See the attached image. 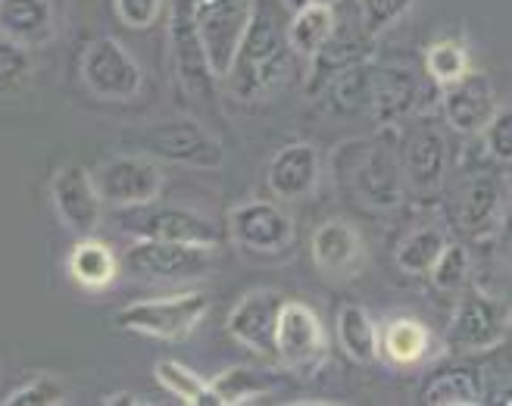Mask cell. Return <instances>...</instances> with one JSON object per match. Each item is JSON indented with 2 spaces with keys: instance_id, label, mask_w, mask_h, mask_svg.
<instances>
[{
  "instance_id": "1",
  "label": "cell",
  "mask_w": 512,
  "mask_h": 406,
  "mask_svg": "<svg viewBox=\"0 0 512 406\" xmlns=\"http://www.w3.org/2000/svg\"><path fill=\"white\" fill-rule=\"evenodd\" d=\"M288 10L281 0H253L244 38L235 50L225 82L238 100L256 104L269 100L291 79V44H288Z\"/></svg>"
},
{
  "instance_id": "2",
  "label": "cell",
  "mask_w": 512,
  "mask_h": 406,
  "mask_svg": "<svg viewBox=\"0 0 512 406\" xmlns=\"http://www.w3.org/2000/svg\"><path fill=\"white\" fill-rule=\"evenodd\" d=\"M384 135L372 138V141H360L363 150H356L350 157L347 144H341V150L350 157V163L341 169L338 166V182L341 188L347 185L356 197H360L366 207L372 210H394L403 200V166H400V154L394 141L388 138V129H381Z\"/></svg>"
},
{
  "instance_id": "3",
  "label": "cell",
  "mask_w": 512,
  "mask_h": 406,
  "mask_svg": "<svg viewBox=\"0 0 512 406\" xmlns=\"http://www.w3.org/2000/svg\"><path fill=\"white\" fill-rule=\"evenodd\" d=\"M210 313V297L203 291H182L169 297L132 300L116 313V325L153 341H185Z\"/></svg>"
},
{
  "instance_id": "4",
  "label": "cell",
  "mask_w": 512,
  "mask_h": 406,
  "mask_svg": "<svg viewBox=\"0 0 512 406\" xmlns=\"http://www.w3.org/2000/svg\"><path fill=\"white\" fill-rule=\"evenodd\" d=\"M119 266L125 269V275L138 278V282L175 285V282H185V278H197L203 272H210L213 247L135 238V244L122 253Z\"/></svg>"
},
{
  "instance_id": "5",
  "label": "cell",
  "mask_w": 512,
  "mask_h": 406,
  "mask_svg": "<svg viewBox=\"0 0 512 406\" xmlns=\"http://www.w3.org/2000/svg\"><path fill=\"white\" fill-rule=\"evenodd\" d=\"M141 150L153 160H166L188 169H219L225 163L222 141L194 119L150 122L141 132Z\"/></svg>"
},
{
  "instance_id": "6",
  "label": "cell",
  "mask_w": 512,
  "mask_h": 406,
  "mask_svg": "<svg viewBox=\"0 0 512 406\" xmlns=\"http://www.w3.org/2000/svg\"><path fill=\"white\" fill-rule=\"evenodd\" d=\"M253 0H191L194 29L216 82H225L244 38Z\"/></svg>"
},
{
  "instance_id": "7",
  "label": "cell",
  "mask_w": 512,
  "mask_h": 406,
  "mask_svg": "<svg viewBox=\"0 0 512 406\" xmlns=\"http://www.w3.org/2000/svg\"><path fill=\"white\" fill-rule=\"evenodd\" d=\"M506 338H509L506 303L484 291H469L456 303L444 344L453 353H459V357H475V353L497 350Z\"/></svg>"
},
{
  "instance_id": "8",
  "label": "cell",
  "mask_w": 512,
  "mask_h": 406,
  "mask_svg": "<svg viewBox=\"0 0 512 406\" xmlns=\"http://www.w3.org/2000/svg\"><path fill=\"white\" fill-rule=\"evenodd\" d=\"M91 175L104 207L113 210L150 207L166 188L163 166L147 154H119L107 163H100V169Z\"/></svg>"
},
{
  "instance_id": "9",
  "label": "cell",
  "mask_w": 512,
  "mask_h": 406,
  "mask_svg": "<svg viewBox=\"0 0 512 406\" xmlns=\"http://www.w3.org/2000/svg\"><path fill=\"white\" fill-rule=\"evenodd\" d=\"M82 82L85 88L107 104L135 100L144 88V69L116 38H94L82 57Z\"/></svg>"
},
{
  "instance_id": "10",
  "label": "cell",
  "mask_w": 512,
  "mask_h": 406,
  "mask_svg": "<svg viewBox=\"0 0 512 406\" xmlns=\"http://www.w3.org/2000/svg\"><path fill=\"white\" fill-rule=\"evenodd\" d=\"M228 238L250 257H281L291 250L297 225L272 200H244L228 210Z\"/></svg>"
},
{
  "instance_id": "11",
  "label": "cell",
  "mask_w": 512,
  "mask_h": 406,
  "mask_svg": "<svg viewBox=\"0 0 512 406\" xmlns=\"http://www.w3.org/2000/svg\"><path fill=\"white\" fill-rule=\"evenodd\" d=\"M328 357V338L322 319L300 300H285L275 325V360L300 375H313Z\"/></svg>"
},
{
  "instance_id": "12",
  "label": "cell",
  "mask_w": 512,
  "mask_h": 406,
  "mask_svg": "<svg viewBox=\"0 0 512 406\" xmlns=\"http://www.w3.org/2000/svg\"><path fill=\"white\" fill-rule=\"evenodd\" d=\"M169 50H172V66L178 75V85H182L194 100L210 104L216 79L210 72V63L203 57V47L194 29V16H191V0H172L169 7Z\"/></svg>"
},
{
  "instance_id": "13",
  "label": "cell",
  "mask_w": 512,
  "mask_h": 406,
  "mask_svg": "<svg viewBox=\"0 0 512 406\" xmlns=\"http://www.w3.org/2000/svg\"><path fill=\"white\" fill-rule=\"evenodd\" d=\"M50 203L60 222L79 238L94 235L104 222V200L97 194L94 175L82 163H66L50 179Z\"/></svg>"
},
{
  "instance_id": "14",
  "label": "cell",
  "mask_w": 512,
  "mask_h": 406,
  "mask_svg": "<svg viewBox=\"0 0 512 406\" xmlns=\"http://www.w3.org/2000/svg\"><path fill=\"white\" fill-rule=\"evenodd\" d=\"M285 297L272 288L247 291L225 319L228 335L260 360H275V325Z\"/></svg>"
},
{
  "instance_id": "15",
  "label": "cell",
  "mask_w": 512,
  "mask_h": 406,
  "mask_svg": "<svg viewBox=\"0 0 512 406\" xmlns=\"http://www.w3.org/2000/svg\"><path fill=\"white\" fill-rule=\"evenodd\" d=\"M400 166L406 185L428 194L444 185L447 175V135L438 122L422 119L413 125L400 150Z\"/></svg>"
},
{
  "instance_id": "16",
  "label": "cell",
  "mask_w": 512,
  "mask_h": 406,
  "mask_svg": "<svg viewBox=\"0 0 512 406\" xmlns=\"http://www.w3.org/2000/svg\"><path fill=\"white\" fill-rule=\"evenodd\" d=\"M135 238L153 241H175V244H197V247H216L222 241V228L216 219L200 213L194 207H160L150 210L141 219L128 225Z\"/></svg>"
},
{
  "instance_id": "17",
  "label": "cell",
  "mask_w": 512,
  "mask_h": 406,
  "mask_svg": "<svg viewBox=\"0 0 512 406\" xmlns=\"http://www.w3.org/2000/svg\"><path fill=\"white\" fill-rule=\"evenodd\" d=\"M322 179V157L313 144L294 141L278 147L266 166V185L278 200H303Z\"/></svg>"
},
{
  "instance_id": "18",
  "label": "cell",
  "mask_w": 512,
  "mask_h": 406,
  "mask_svg": "<svg viewBox=\"0 0 512 406\" xmlns=\"http://www.w3.org/2000/svg\"><path fill=\"white\" fill-rule=\"evenodd\" d=\"M497 110V91L488 75L466 72L463 79L444 88L441 94V113L450 129L463 135H478Z\"/></svg>"
},
{
  "instance_id": "19",
  "label": "cell",
  "mask_w": 512,
  "mask_h": 406,
  "mask_svg": "<svg viewBox=\"0 0 512 406\" xmlns=\"http://www.w3.org/2000/svg\"><path fill=\"white\" fill-rule=\"evenodd\" d=\"M310 257L328 278H353L363 266V235L350 219H325L310 238Z\"/></svg>"
},
{
  "instance_id": "20",
  "label": "cell",
  "mask_w": 512,
  "mask_h": 406,
  "mask_svg": "<svg viewBox=\"0 0 512 406\" xmlns=\"http://www.w3.org/2000/svg\"><path fill=\"white\" fill-rule=\"evenodd\" d=\"M372 35L366 32L363 19H356V25H341L335 22V32L328 35V41L319 47V54L310 60V75H306V94L319 97L325 91V85L335 79L338 72H344L347 66L360 63L369 57V47H372Z\"/></svg>"
},
{
  "instance_id": "21",
  "label": "cell",
  "mask_w": 512,
  "mask_h": 406,
  "mask_svg": "<svg viewBox=\"0 0 512 406\" xmlns=\"http://www.w3.org/2000/svg\"><path fill=\"white\" fill-rule=\"evenodd\" d=\"M422 85L406 66H388L375 69L372 75V104L369 113L381 129H394L406 116L419 110Z\"/></svg>"
},
{
  "instance_id": "22",
  "label": "cell",
  "mask_w": 512,
  "mask_h": 406,
  "mask_svg": "<svg viewBox=\"0 0 512 406\" xmlns=\"http://www.w3.org/2000/svg\"><path fill=\"white\" fill-rule=\"evenodd\" d=\"M506 203L503 179L494 172H475L472 179L459 191V225L469 235H488L497 228L500 213Z\"/></svg>"
},
{
  "instance_id": "23",
  "label": "cell",
  "mask_w": 512,
  "mask_h": 406,
  "mask_svg": "<svg viewBox=\"0 0 512 406\" xmlns=\"http://www.w3.org/2000/svg\"><path fill=\"white\" fill-rule=\"evenodd\" d=\"M54 29L50 0H0V38L32 50L54 38Z\"/></svg>"
},
{
  "instance_id": "24",
  "label": "cell",
  "mask_w": 512,
  "mask_h": 406,
  "mask_svg": "<svg viewBox=\"0 0 512 406\" xmlns=\"http://www.w3.org/2000/svg\"><path fill=\"white\" fill-rule=\"evenodd\" d=\"M434 335L431 328L416 316H394L384 322L378 332V357H384L391 366H419L431 357Z\"/></svg>"
},
{
  "instance_id": "25",
  "label": "cell",
  "mask_w": 512,
  "mask_h": 406,
  "mask_svg": "<svg viewBox=\"0 0 512 406\" xmlns=\"http://www.w3.org/2000/svg\"><path fill=\"white\" fill-rule=\"evenodd\" d=\"M66 269H69V278L79 288L104 291V288H110L116 282L119 257L104 241H97L94 235H88V238H79V244L69 250Z\"/></svg>"
},
{
  "instance_id": "26",
  "label": "cell",
  "mask_w": 512,
  "mask_h": 406,
  "mask_svg": "<svg viewBox=\"0 0 512 406\" xmlns=\"http://www.w3.org/2000/svg\"><path fill=\"white\" fill-rule=\"evenodd\" d=\"M484 375L475 366H450L422 388L425 406H478L484 403Z\"/></svg>"
},
{
  "instance_id": "27",
  "label": "cell",
  "mask_w": 512,
  "mask_h": 406,
  "mask_svg": "<svg viewBox=\"0 0 512 406\" xmlns=\"http://www.w3.org/2000/svg\"><path fill=\"white\" fill-rule=\"evenodd\" d=\"M335 7H322V4H303L300 10L288 13V44H291V54L310 63L319 47L328 41V35L335 32Z\"/></svg>"
},
{
  "instance_id": "28",
  "label": "cell",
  "mask_w": 512,
  "mask_h": 406,
  "mask_svg": "<svg viewBox=\"0 0 512 406\" xmlns=\"http://www.w3.org/2000/svg\"><path fill=\"white\" fill-rule=\"evenodd\" d=\"M372 75L375 69L369 66V60H360L347 66L344 72H338L335 79L325 85V104L335 116H360L369 113L372 104Z\"/></svg>"
},
{
  "instance_id": "29",
  "label": "cell",
  "mask_w": 512,
  "mask_h": 406,
  "mask_svg": "<svg viewBox=\"0 0 512 406\" xmlns=\"http://www.w3.org/2000/svg\"><path fill=\"white\" fill-rule=\"evenodd\" d=\"M338 344L347 353V360L356 366H369L378 360V325L372 313L360 303H344L338 310Z\"/></svg>"
},
{
  "instance_id": "30",
  "label": "cell",
  "mask_w": 512,
  "mask_h": 406,
  "mask_svg": "<svg viewBox=\"0 0 512 406\" xmlns=\"http://www.w3.org/2000/svg\"><path fill=\"white\" fill-rule=\"evenodd\" d=\"M447 232L438 225H422L413 228L394 250V263L400 272L406 275H428V269L434 266V260L441 257V250L447 247Z\"/></svg>"
},
{
  "instance_id": "31",
  "label": "cell",
  "mask_w": 512,
  "mask_h": 406,
  "mask_svg": "<svg viewBox=\"0 0 512 406\" xmlns=\"http://www.w3.org/2000/svg\"><path fill=\"white\" fill-rule=\"evenodd\" d=\"M153 378H157V385L172 394L178 403H188V406H219V397L213 394L210 382H203V378L188 369L185 363L178 360H160L153 366Z\"/></svg>"
},
{
  "instance_id": "32",
  "label": "cell",
  "mask_w": 512,
  "mask_h": 406,
  "mask_svg": "<svg viewBox=\"0 0 512 406\" xmlns=\"http://www.w3.org/2000/svg\"><path fill=\"white\" fill-rule=\"evenodd\" d=\"M213 394L219 397V406H238V403H253L256 397H263L272 391V378L260 369L250 366H232L219 372L210 382Z\"/></svg>"
},
{
  "instance_id": "33",
  "label": "cell",
  "mask_w": 512,
  "mask_h": 406,
  "mask_svg": "<svg viewBox=\"0 0 512 406\" xmlns=\"http://www.w3.org/2000/svg\"><path fill=\"white\" fill-rule=\"evenodd\" d=\"M425 72L434 85H453L463 79L466 72H472V60H469V47L463 41H453V38H444V41H434L428 50H425Z\"/></svg>"
},
{
  "instance_id": "34",
  "label": "cell",
  "mask_w": 512,
  "mask_h": 406,
  "mask_svg": "<svg viewBox=\"0 0 512 406\" xmlns=\"http://www.w3.org/2000/svg\"><path fill=\"white\" fill-rule=\"evenodd\" d=\"M431 275V285L438 291H463L469 285V275H472V257L463 244H453L447 241V247L441 250V257L434 260V266L428 269Z\"/></svg>"
},
{
  "instance_id": "35",
  "label": "cell",
  "mask_w": 512,
  "mask_h": 406,
  "mask_svg": "<svg viewBox=\"0 0 512 406\" xmlns=\"http://www.w3.org/2000/svg\"><path fill=\"white\" fill-rule=\"evenodd\" d=\"M66 400H69V388L63 385V378L44 372V375L32 378L29 385L16 388L4 400V406H60Z\"/></svg>"
},
{
  "instance_id": "36",
  "label": "cell",
  "mask_w": 512,
  "mask_h": 406,
  "mask_svg": "<svg viewBox=\"0 0 512 406\" xmlns=\"http://www.w3.org/2000/svg\"><path fill=\"white\" fill-rule=\"evenodd\" d=\"M356 4H360V19L366 25V32L378 38L413 10L416 0H356Z\"/></svg>"
},
{
  "instance_id": "37",
  "label": "cell",
  "mask_w": 512,
  "mask_h": 406,
  "mask_svg": "<svg viewBox=\"0 0 512 406\" xmlns=\"http://www.w3.org/2000/svg\"><path fill=\"white\" fill-rule=\"evenodd\" d=\"M478 135H484V147H488V154L497 163H503V166L512 163V110H509V104H497L494 116L484 122V129Z\"/></svg>"
},
{
  "instance_id": "38",
  "label": "cell",
  "mask_w": 512,
  "mask_h": 406,
  "mask_svg": "<svg viewBox=\"0 0 512 406\" xmlns=\"http://www.w3.org/2000/svg\"><path fill=\"white\" fill-rule=\"evenodd\" d=\"M32 72V60H29V50L0 38V94L4 91H16Z\"/></svg>"
},
{
  "instance_id": "39",
  "label": "cell",
  "mask_w": 512,
  "mask_h": 406,
  "mask_svg": "<svg viewBox=\"0 0 512 406\" xmlns=\"http://www.w3.org/2000/svg\"><path fill=\"white\" fill-rule=\"evenodd\" d=\"M113 10L125 29H150L163 13V0H113Z\"/></svg>"
},
{
  "instance_id": "40",
  "label": "cell",
  "mask_w": 512,
  "mask_h": 406,
  "mask_svg": "<svg viewBox=\"0 0 512 406\" xmlns=\"http://www.w3.org/2000/svg\"><path fill=\"white\" fill-rule=\"evenodd\" d=\"M100 403H104V406H119V403H122V406H141L144 400L135 397V394H128V391H122V394H107Z\"/></svg>"
},
{
  "instance_id": "41",
  "label": "cell",
  "mask_w": 512,
  "mask_h": 406,
  "mask_svg": "<svg viewBox=\"0 0 512 406\" xmlns=\"http://www.w3.org/2000/svg\"><path fill=\"white\" fill-rule=\"evenodd\" d=\"M303 4H310V0H281V7H285L288 13H294V10H300Z\"/></svg>"
},
{
  "instance_id": "42",
  "label": "cell",
  "mask_w": 512,
  "mask_h": 406,
  "mask_svg": "<svg viewBox=\"0 0 512 406\" xmlns=\"http://www.w3.org/2000/svg\"><path fill=\"white\" fill-rule=\"evenodd\" d=\"M310 4H322V7H338L341 0H310Z\"/></svg>"
}]
</instances>
